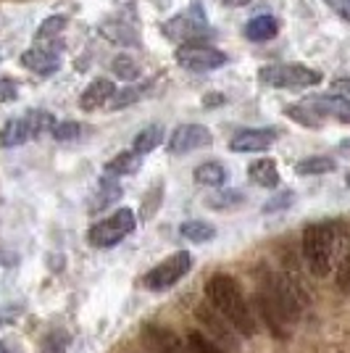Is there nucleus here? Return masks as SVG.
I'll return each instance as SVG.
<instances>
[{"mask_svg":"<svg viewBox=\"0 0 350 353\" xmlns=\"http://www.w3.org/2000/svg\"><path fill=\"white\" fill-rule=\"evenodd\" d=\"M53 140H59V143H72L76 140L79 134H82V127L76 124V121H56V127H53Z\"/></svg>","mask_w":350,"mask_h":353,"instance_id":"32","label":"nucleus"},{"mask_svg":"<svg viewBox=\"0 0 350 353\" xmlns=\"http://www.w3.org/2000/svg\"><path fill=\"white\" fill-rule=\"evenodd\" d=\"M279 32V21L274 16H256L245 24V37L250 43H266L271 37H277Z\"/></svg>","mask_w":350,"mask_h":353,"instance_id":"19","label":"nucleus"},{"mask_svg":"<svg viewBox=\"0 0 350 353\" xmlns=\"http://www.w3.org/2000/svg\"><path fill=\"white\" fill-rule=\"evenodd\" d=\"M221 103H224V95H221V92H208L203 98L205 108H214V105H221Z\"/></svg>","mask_w":350,"mask_h":353,"instance_id":"39","label":"nucleus"},{"mask_svg":"<svg viewBox=\"0 0 350 353\" xmlns=\"http://www.w3.org/2000/svg\"><path fill=\"white\" fill-rule=\"evenodd\" d=\"M27 140H32V132H30V124H27V119H11V121H6L3 124V130H0V148H16V145H24Z\"/></svg>","mask_w":350,"mask_h":353,"instance_id":"18","label":"nucleus"},{"mask_svg":"<svg viewBox=\"0 0 350 353\" xmlns=\"http://www.w3.org/2000/svg\"><path fill=\"white\" fill-rule=\"evenodd\" d=\"M337 16H342L345 21H350V0H324Z\"/></svg>","mask_w":350,"mask_h":353,"instance_id":"37","label":"nucleus"},{"mask_svg":"<svg viewBox=\"0 0 350 353\" xmlns=\"http://www.w3.org/2000/svg\"><path fill=\"white\" fill-rule=\"evenodd\" d=\"M277 130H269V127H261V130H243L237 132L229 140V150L232 153H261V150H269L277 140Z\"/></svg>","mask_w":350,"mask_h":353,"instance_id":"11","label":"nucleus"},{"mask_svg":"<svg viewBox=\"0 0 350 353\" xmlns=\"http://www.w3.org/2000/svg\"><path fill=\"white\" fill-rule=\"evenodd\" d=\"M0 353H8V351H6V345H3V343H0Z\"/></svg>","mask_w":350,"mask_h":353,"instance_id":"43","label":"nucleus"},{"mask_svg":"<svg viewBox=\"0 0 350 353\" xmlns=\"http://www.w3.org/2000/svg\"><path fill=\"white\" fill-rule=\"evenodd\" d=\"M111 72H114V77L124 79V82H134L140 77V66H137V61L132 59V56L121 53V56L111 61Z\"/></svg>","mask_w":350,"mask_h":353,"instance_id":"26","label":"nucleus"},{"mask_svg":"<svg viewBox=\"0 0 350 353\" xmlns=\"http://www.w3.org/2000/svg\"><path fill=\"white\" fill-rule=\"evenodd\" d=\"M143 343L153 353H190L187 343H182L172 330L158 327V324H145L143 327Z\"/></svg>","mask_w":350,"mask_h":353,"instance_id":"13","label":"nucleus"},{"mask_svg":"<svg viewBox=\"0 0 350 353\" xmlns=\"http://www.w3.org/2000/svg\"><path fill=\"white\" fill-rule=\"evenodd\" d=\"M63 27H66V19H63V16H48L43 24L37 27V32H34V40L40 45L56 43L59 34L63 32Z\"/></svg>","mask_w":350,"mask_h":353,"instance_id":"25","label":"nucleus"},{"mask_svg":"<svg viewBox=\"0 0 350 353\" xmlns=\"http://www.w3.org/2000/svg\"><path fill=\"white\" fill-rule=\"evenodd\" d=\"M101 34L114 45H121V48H137L140 45V34L137 30L127 24L124 19H108L101 24Z\"/></svg>","mask_w":350,"mask_h":353,"instance_id":"15","label":"nucleus"},{"mask_svg":"<svg viewBox=\"0 0 350 353\" xmlns=\"http://www.w3.org/2000/svg\"><path fill=\"white\" fill-rule=\"evenodd\" d=\"M205 295H208V303L219 311L240 335H253L256 332V319H253L248 301H245V295H243L234 277L214 274L205 285Z\"/></svg>","mask_w":350,"mask_h":353,"instance_id":"1","label":"nucleus"},{"mask_svg":"<svg viewBox=\"0 0 350 353\" xmlns=\"http://www.w3.org/2000/svg\"><path fill=\"white\" fill-rule=\"evenodd\" d=\"M248 176H250V182L258 185V188H269V190H271V188L279 185V169L271 159H258V161L250 163Z\"/></svg>","mask_w":350,"mask_h":353,"instance_id":"17","label":"nucleus"},{"mask_svg":"<svg viewBox=\"0 0 350 353\" xmlns=\"http://www.w3.org/2000/svg\"><path fill=\"white\" fill-rule=\"evenodd\" d=\"M16 98H19V82L11 77L0 79V103H11Z\"/></svg>","mask_w":350,"mask_h":353,"instance_id":"35","label":"nucleus"},{"mask_svg":"<svg viewBox=\"0 0 350 353\" xmlns=\"http://www.w3.org/2000/svg\"><path fill=\"white\" fill-rule=\"evenodd\" d=\"M337 285H340L342 293L350 295V253L340 261V266H337Z\"/></svg>","mask_w":350,"mask_h":353,"instance_id":"36","label":"nucleus"},{"mask_svg":"<svg viewBox=\"0 0 350 353\" xmlns=\"http://www.w3.org/2000/svg\"><path fill=\"white\" fill-rule=\"evenodd\" d=\"M163 137H166V132H163V127H161V124H147L145 130H140V134L134 137L132 150H134V153H140V156H147V153H153V150L163 143Z\"/></svg>","mask_w":350,"mask_h":353,"instance_id":"20","label":"nucleus"},{"mask_svg":"<svg viewBox=\"0 0 350 353\" xmlns=\"http://www.w3.org/2000/svg\"><path fill=\"white\" fill-rule=\"evenodd\" d=\"M337 169V161L329 159V156H308L303 161L295 163V172L300 176H319V174H329Z\"/></svg>","mask_w":350,"mask_h":353,"instance_id":"23","label":"nucleus"},{"mask_svg":"<svg viewBox=\"0 0 350 353\" xmlns=\"http://www.w3.org/2000/svg\"><path fill=\"white\" fill-rule=\"evenodd\" d=\"M163 34L179 45L198 43V40L208 37V34H211V27H208V21H205L200 3H192L185 14L169 19V21L163 24Z\"/></svg>","mask_w":350,"mask_h":353,"instance_id":"5","label":"nucleus"},{"mask_svg":"<svg viewBox=\"0 0 350 353\" xmlns=\"http://www.w3.org/2000/svg\"><path fill=\"white\" fill-rule=\"evenodd\" d=\"M190 266H192L190 253H187V250H176L166 261H161L158 266H153V269L147 272L143 285H145L150 293H163V290L174 288L176 282L190 272Z\"/></svg>","mask_w":350,"mask_h":353,"instance_id":"7","label":"nucleus"},{"mask_svg":"<svg viewBox=\"0 0 350 353\" xmlns=\"http://www.w3.org/2000/svg\"><path fill=\"white\" fill-rule=\"evenodd\" d=\"M243 201H245V195H243L240 190H221V192H216V195H211V198L205 201V206L227 211V208L243 206Z\"/></svg>","mask_w":350,"mask_h":353,"instance_id":"28","label":"nucleus"},{"mask_svg":"<svg viewBox=\"0 0 350 353\" xmlns=\"http://www.w3.org/2000/svg\"><path fill=\"white\" fill-rule=\"evenodd\" d=\"M179 235L185 237V240H190V243H208V240L216 237V227L208 224V221L192 219V221H185L179 227Z\"/></svg>","mask_w":350,"mask_h":353,"instance_id":"24","label":"nucleus"},{"mask_svg":"<svg viewBox=\"0 0 350 353\" xmlns=\"http://www.w3.org/2000/svg\"><path fill=\"white\" fill-rule=\"evenodd\" d=\"M195 316H198V322L208 330V338L214 340V343H219V345H229V348H237V338H234V332H232L234 327L227 322V319H224L214 306L200 303V306L195 309Z\"/></svg>","mask_w":350,"mask_h":353,"instance_id":"10","label":"nucleus"},{"mask_svg":"<svg viewBox=\"0 0 350 353\" xmlns=\"http://www.w3.org/2000/svg\"><path fill=\"white\" fill-rule=\"evenodd\" d=\"M114 92H116V85L111 82V79H92L85 92L79 95V108L82 111H95V108H103L105 103H111V98H114Z\"/></svg>","mask_w":350,"mask_h":353,"instance_id":"14","label":"nucleus"},{"mask_svg":"<svg viewBox=\"0 0 350 353\" xmlns=\"http://www.w3.org/2000/svg\"><path fill=\"white\" fill-rule=\"evenodd\" d=\"M345 182H348V188H350V172H348V176H345Z\"/></svg>","mask_w":350,"mask_h":353,"instance_id":"44","label":"nucleus"},{"mask_svg":"<svg viewBox=\"0 0 350 353\" xmlns=\"http://www.w3.org/2000/svg\"><path fill=\"white\" fill-rule=\"evenodd\" d=\"M303 105H308L316 117H332L337 121H342V124H350V101L348 98H342V95H335V92H329V95H311L303 101Z\"/></svg>","mask_w":350,"mask_h":353,"instance_id":"12","label":"nucleus"},{"mask_svg":"<svg viewBox=\"0 0 350 353\" xmlns=\"http://www.w3.org/2000/svg\"><path fill=\"white\" fill-rule=\"evenodd\" d=\"M27 124H30V132L32 137H40L45 132H53V127H56V119L50 111H30L27 114Z\"/></svg>","mask_w":350,"mask_h":353,"instance_id":"27","label":"nucleus"},{"mask_svg":"<svg viewBox=\"0 0 350 353\" xmlns=\"http://www.w3.org/2000/svg\"><path fill=\"white\" fill-rule=\"evenodd\" d=\"M143 92L145 90L143 88H124V90H116L114 92V98H111V108L114 111H121V108H127V105H132V103H137L140 98H143Z\"/></svg>","mask_w":350,"mask_h":353,"instance_id":"31","label":"nucleus"},{"mask_svg":"<svg viewBox=\"0 0 350 353\" xmlns=\"http://www.w3.org/2000/svg\"><path fill=\"white\" fill-rule=\"evenodd\" d=\"M140 166H143V156L140 153H134V150H121L116 153L111 161L105 163V174L108 176H130L134 172H140Z\"/></svg>","mask_w":350,"mask_h":353,"instance_id":"16","label":"nucleus"},{"mask_svg":"<svg viewBox=\"0 0 350 353\" xmlns=\"http://www.w3.org/2000/svg\"><path fill=\"white\" fill-rule=\"evenodd\" d=\"M21 66L40 77H53L61 66V48L59 40L48 45H34L30 50L21 53Z\"/></svg>","mask_w":350,"mask_h":353,"instance_id":"9","label":"nucleus"},{"mask_svg":"<svg viewBox=\"0 0 350 353\" xmlns=\"http://www.w3.org/2000/svg\"><path fill=\"white\" fill-rule=\"evenodd\" d=\"M342 237H345V227L340 221H319V224H308L303 230V259L311 274L327 277L332 272L335 253Z\"/></svg>","mask_w":350,"mask_h":353,"instance_id":"2","label":"nucleus"},{"mask_svg":"<svg viewBox=\"0 0 350 353\" xmlns=\"http://www.w3.org/2000/svg\"><path fill=\"white\" fill-rule=\"evenodd\" d=\"M195 182L198 185H203V188H221L224 182H227V169L216 161H205L200 166H195Z\"/></svg>","mask_w":350,"mask_h":353,"instance_id":"21","label":"nucleus"},{"mask_svg":"<svg viewBox=\"0 0 350 353\" xmlns=\"http://www.w3.org/2000/svg\"><path fill=\"white\" fill-rule=\"evenodd\" d=\"M295 201V195H292V190H285L279 192V195H274L266 206H263V214H274V211H282V208H287Z\"/></svg>","mask_w":350,"mask_h":353,"instance_id":"34","label":"nucleus"},{"mask_svg":"<svg viewBox=\"0 0 350 353\" xmlns=\"http://www.w3.org/2000/svg\"><path fill=\"white\" fill-rule=\"evenodd\" d=\"M321 79V72L308 69L303 63H274V66H263L261 82L269 88L279 90H306L316 88Z\"/></svg>","mask_w":350,"mask_h":353,"instance_id":"3","label":"nucleus"},{"mask_svg":"<svg viewBox=\"0 0 350 353\" xmlns=\"http://www.w3.org/2000/svg\"><path fill=\"white\" fill-rule=\"evenodd\" d=\"M187 348H190V353H227L219 343H214L208 335H200V332L187 335Z\"/></svg>","mask_w":350,"mask_h":353,"instance_id":"30","label":"nucleus"},{"mask_svg":"<svg viewBox=\"0 0 350 353\" xmlns=\"http://www.w3.org/2000/svg\"><path fill=\"white\" fill-rule=\"evenodd\" d=\"M332 92L335 95H350V77H340V79H332Z\"/></svg>","mask_w":350,"mask_h":353,"instance_id":"38","label":"nucleus"},{"mask_svg":"<svg viewBox=\"0 0 350 353\" xmlns=\"http://www.w3.org/2000/svg\"><path fill=\"white\" fill-rule=\"evenodd\" d=\"M285 114L292 119V121H298L300 127H308V130H316V127H321V119L308 108V105L298 103V105H287L285 108Z\"/></svg>","mask_w":350,"mask_h":353,"instance_id":"29","label":"nucleus"},{"mask_svg":"<svg viewBox=\"0 0 350 353\" xmlns=\"http://www.w3.org/2000/svg\"><path fill=\"white\" fill-rule=\"evenodd\" d=\"M161 192H163V188L161 185H156L153 190L145 195V201H143V219H150L156 211H158L161 206Z\"/></svg>","mask_w":350,"mask_h":353,"instance_id":"33","label":"nucleus"},{"mask_svg":"<svg viewBox=\"0 0 350 353\" xmlns=\"http://www.w3.org/2000/svg\"><path fill=\"white\" fill-rule=\"evenodd\" d=\"M176 63L187 72L195 74H205L214 72L227 63V56L224 50H219L216 45L205 43V40H198V43H185L176 48Z\"/></svg>","mask_w":350,"mask_h":353,"instance_id":"6","label":"nucleus"},{"mask_svg":"<svg viewBox=\"0 0 350 353\" xmlns=\"http://www.w3.org/2000/svg\"><path fill=\"white\" fill-rule=\"evenodd\" d=\"M134 224H137L134 211H132V208H119L108 219H103L90 227V232H88L90 245H92V248H114L124 237L134 232Z\"/></svg>","mask_w":350,"mask_h":353,"instance_id":"4","label":"nucleus"},{"mask_svg":"<svg viewBox=\"0 0 350 353\" xmlns=\"http://www.w3.org/2000/svg\"><path fill=\"white\" fill-rule=\"evenodd\" d=\"M16 253H8V250L0 248V266H16Z\"/></svg>","mask_w":350,"mask_h":353,"instance_id":"40","label":"nucleus"},{"mask_svg":"<svg viewBox=\"0 0 350 353\" xmlns=\"http://www.w3.org/2000/svg\"><path fill=\"white\" fill-rule=\"evenodd\" d=\"M340 153H342V156H348V159H350V137H345V140L340 143Z\"/></svg>","mask_w":350,"mask_h":353,"instance_id":"41","label":"nucleus"},{"mask_svg":"<svg viewBox=\"0 0 350 353\" xmlns=\"http://www.w3.org/2000/svg\"><path fill=\"white\" fill-rule=\"evenodd\" d=\"M119 198H121V185H119V182H114V176L105 174L101 179V188H98V192H95V201H92L90 211H92V214H98L101 208L116 203Z\"/></svg>","mask_w":350,"mask_h":353,"instance_id":"22","label":"nucleus"},{"mask_svg":"<svg viewBox=\"0 0 350 353\" xmlns=\"http://www.w3.org/2000/svg\"><path fill=\"white\" fill-rule=\"evenodd\" d=\"M250 0H224V6H232V8H240V6H248Z\"/></svg>","mask_w":350,"mask_h":353,"instance_id":"42","label":"nucleus"},{"mask_svg":"<svg viewBox=\"0 0 350 353\" xmlns=\"http://www.w3.org/2000/svg\"><path fill=\"white\" fill-rule=\"evenodd\" d=\"M211 143H214V134H211L208 127H203V124H179L174 132L169 134L166 150L172 156H185V153H192V150L208 148Z\"/></svg>","mask_w":350,"mask_h":353,"instance_id":"8","label":"nucleus"}]
</instances>
